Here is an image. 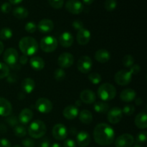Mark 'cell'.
Listing matches in <instances>:
<instances>
[{
	"instance_id": "56",
	"label": "cell",
	"mask_w": 147,
	"mask_h": 147,
	"mask_svg": "<svg viewBox=\"0 0 147 147\" xmlns=\"http://www.w3.org/2000/svg\"><path fill=\"white\" fill-rule=\"evenodd\" d=\"M50 147H61V146H60V144L58 143H53V144L50 145Z\"/></svg>"
},
{
	"instance_id": "52",
	"label": "cell",
	"mask_w": 147,
	"mask_h": 147,
	"mask_svg": "<svg viewBox=\"0 0 147 147\" xmlns=\"http://www.w3.org/2000/svg\"><path fill=\"white\" fill-rule=\"evenodd\" d=\"M142 102H143V100H142L141 98H135V103H136L137 106H140V105H142Z\"/></svg>"
},
{
	"instance_id": "12",
	"label": "cell",
	"mask_w": 147,
	"mask_h": 147,
	"mask_svg": "<svg viewBox=\"0 0 147 147\" xmlns=\"http://www.w3.org/2000/svg\"><path fill=\"white\" fill-rule=\"evenodd\" d=\"M123 117L122 109L119 107H114L109 110L107 113V119L112 124H116L119 123Z\"/></svg>"
},
{
	"instance_id": "40",
	"label": "cell",
	"mask_w": 147,
	"mask_h": 147,
	"mask_svg": "<svg viewBox=\"0 0 147 147\" xmlns=\"http://www.w3.org/2000/svg\"><path fill=\"white\" fill-rule=\"evenodd\" d=\"M122 112L124 113L126 116H131L134 114L135 112V108L133 105L131 104H128L123 106V109H122Z\"/></svg>"
},
{
	"instance_id": "21",
	"label": "cell",
	"mask_w": 147,
	"mask_h": 147,
	"mask_svg": "<svg viewBox=\"0 0 147 147\" xmlns=\"http://www.w3.org/2000/svg\"><path fill=\"white\" fill-rule=\"evenodd\" d=\"M33 118V112L30 109H24L21 111L18 117V121L22 125L27 124Z\"/></svg>"
},
{
	"instance_id": "47",
	"label": "cell",
	"mask_w": 147,
	"mask_h": 147,
	"mask_svg": "<svg viewBox=\"0 0 147 147\" xmlns=\"http://www.w3.org/2000/svg\"><path fill=\"white\" fill-rule=\"evenodd\" d=\"M141 70V67L139 65H133L131 67H130V70L129 71L131 72V73L133 75H137L138 73L140 72Z\"/></svg>"
},
{
	"instance_id": "32",
	"label": "cell",
	"mask_w": 147,
	"mask_h": 147,
	"mask_svg": "<svg viewBox=\"0 0 147 147\" xmlns=\"http://www.w3.org/2000/svg\"><path fill=\"white\" fill-rule=\"evenodd\" d=\"M12 31L9 27H4L0 30V39L2 40H8L12 37Z\"/></svg>"
},
{
	"instance_id": "39",
	"label": "cell",
	"mask_w": 147,
	"mask_h": 147,
	"mask_svg": "<svg viewBox=\"0 0 147 147\" xmlns=\"http://www.w3.org/2000/svg\"><path fill=\"white\" fill-rule=\"evenodd\" d=\"M47 1L50 5L56 9H61L64 4V0H47Z\"/></svg>"
},
{
	"instance_id": "16",
	"label": "cell",
	"mask_w": 147,
	"mask_h": 147,
	"mask_svg": "<svg viewBox=\"0 0 147 147\" xmlns=\"http://www.w3.org/2000/svg\"><path fill=\"white\" fill-rule=\"evenodd\" d=\"M37 27L40 32L43 33V34H47V33L51 32L53 30V29H54V23L51 20L43 19L41 21H40Z\"/></svg>"
},
{
	"instance_id": "23",
	"label": "cell",
	"mask_w": 147,
	"mask_h": 147,
	"mask_svg": "<svg viewBox=\"0 0 147 147\" xmlns=\"http://www.w3.org/2000/svg\"><path fill=\"white\" fill-rule=\"evenodd\" d=\"M136 96V93L134 90L131 88H126L121 91L120 94V98L121 99L122 101L129 103L135 100Z\"/></svg>"
},
{
	"instance_id": "41",
	"label": "cell",
	"mask_w": 147,
	"mask_h": 147,
	"mask_svg": "<svg viewBox=\"0 0 147 147\" xmlns=\"http://www.w3.org/2000/svg\"><path fill=\"white\" fill-rule=\"evenodd\" d=\"M24 28H25V30L27 32L34 33L35 32L36 30H37V27L34 22H28L25 24Z\"/></svg>"
},
{
	"instance_id": "4",
	"label": "cell",
	"mask_w": 147,
	"mask_h": 147,
	"mask_svg": "<svg viewBox=\"0 0 147 147\" xmlns=\"http://www.w3.org/2000/svg\"><path fill=\"white\" fill-rule=\"evenodd\" d=\"M98 96L103 101H109L114 98L116 96V89L111 83H106L98 88Z\"/></svg>"
},
{
	"instance_id": "18",
	"label": "cell",
	"mask_w": 147,
	"mask_h": 147,
	"mask_svg": "<svg viewBox=\"0 0 147 147\" xmlns=\"http://www.w3.org/2000/svg\"><path fill=\"white\" fill-rule=\"evenodd\" d=\"M77 144L80 147H87L90 143V136L86 131L79 132L76 137Z\"/></svg>"
},
{
	"instance_id": "7",
	"label": "cell",
	"mask_w": 147,
	"mask_h": 147,
	"mask_svg": "<svg viewBox=\"0 0 147 147\" xmlns=\"http://www.w3.org/2000/svg\"><path fill=\"white\" fill-rule=\"evenodd\" d=\"M19 59V54L17 50L14 48H8L6 50L3 55V60L6 65L9 67H13L17 64Z\"/></svg>"
},
{
	"instance_id": "36",
	"label": "cell",
	"mask_w": 147,
	"mask_h": 147,
	"mask_svg": "<svg viewBox=\"0 0 147 147\" xmlns=\"http://www.w3.org/2000/svg\"><path fill=\"white\" fill-rule=\"evenodd\" d=\"M123 65L126 67H131L134 63V58L131 55H126L122 60Z\"/></svg>"
},
{
	"instance_id": "13",
	"label": "cell",
	"mask_w": 147,
	"mask_h": 147,
	"mask_svg": "<svg viewBox=\"0 0 147 147\" xmlns=\"http://www.w3.org/2000/svg\"><path fill=\"white\" fill-rule=\"evenodd\" d=\"M65 9L73 14H79L83 11V4L78 0H68L65 3Z\"/></svg>"
},
{
	"instance_id": "46",
	"label": "cell",
	"mask_w": 147,
	"mask_h": 147,
	"mask_svg": "<svg viewBox=\"0 0 147 147\" xmlns=\"http://www.w3.org/2000/svg\"><path fill=\"white\" fill-rule=\"evenodd\" d=\"M63 146L64 147H76L77 144H76V142L71 139H68L65 140L63 144Z\"/></svg>"
},
{
	"instance_id": "25",
	"label": "cell",
	"mask_w": 147,
	"mask_h": 147,
	"mask_svg": "<svg viewBox=\"0 0 147 147\" xmlns=\"http://www.w3.org/2000/svg\"><path fill=\"white\" fill-rule=\"evenodd\" d=\"M134 123L137 128L140 129H145L147 128V115L144 112L139 113L135 117Z\"/></svg>"
},
{
	"instance_id": "11",
	"label": "cell",
	"mask_w": 147,
	"mask_h": 147,
	"mask_svg": "<svg viewBox=\"0 0 147 147\" xmlns=\"http://www.w3.org/2000/svg\"><path fill=\"white\" fill-rule=\"evenodd\" d=\"M53 136L56 140L62 141L64 140L67 138V130L64 124L62 123H57L55 124L53 128L52 131Z\"/></svg>"
},
{
	"instance_id": "33",
	"label": "cell",
	"mask_w": 147,
	"mask_h": 147,
	"mask_svg": "<svg viewBox=\"0 0 147 147\" xmlns=\"http://www.w3.org/2000/svg\"><path fill=\"white\" fill-rule=\"evenodd\" d=\"M88 80L94 85L99 84L102 80V77L100 76V75L98 73H90V74L88 75Z\"/></svg>"
},
{
	"instance_id": "30",
	"label": "cell",
	"mask_w": 147,
	"mask_h": 147,
	"mask_svg": "<svg viewBox=\"0 0 147 147\" xmlns=\"http://www.w3.org/2000/svg\"><path fill=\"white\" fill-rule=\"evenodd\" d=\"M94 111L98 113H106L109 110V105L106 101H98L95 103Z\"/></svg>"
},
{
	"instance_id": "53",
	"label": "cell",
	"mask_w": 147,
	"mask_h": 147,
	"mask_svg": "<svg viewBox=\"0 0 147 147\" xmlns=\"http://www.w3.org/2000/svg\"><path fill=\"white\" fill-rule=\"evenodd\" d=\"M11 4H19L23 1V0H9Z\"/></svg>"
},
{
	"instance_id": "37",
	"label": "cell",
	"mask_w": 147,
	"mask_h": 147,
	"mask_svg": "<svg viewBox=\"0 0 147 147\" xmlns=\"http://www.w3.org/2000/svg\"><path fill=\"white\" fill-rule=\"evenodd\" d=\"M104 7L107 11H113L116 8V7H117V1L116 0H106Z\"/></svg>"
},
{
	"instance_id": "55",
	"label": "cell",
	"mask_w": 147,
	"mask_h": 147,
	"mask_svg": "<svg viewBox=\"0 0 147 147\" xmlns=\"http://www.w3.org/2000/svg\"><path fill=\"white\" fill-rule=\"evenodd\" d=\"M4 44H3V42L1 41H0V55L1 54V53H3V51H4Z\"/></svg>"
},
{
	"instance_id": "8",
	"label": "cell",
	"mask_w": 147,
	"mask_h": 147,
	"mask_svg": "<svg viewBox=\"0 0 147 147\" xmlns=\"http://www.w3.org/2000/svg\"><path fill=\"white\" fill-rule=\"evenodd\" d=\"M78 70L82 73H88L90 71L93 66V62L91 58L87 55L82 56L78 61Z\"/></svg>"
},
{
	"instance_id": "19",
	"label": "cell",
	"mask_w": 147,
	"mask_h": 147,
	"mask_svg": "<svg viewBox=\"0 0 147 147\" xmlns=\"http://www.w3.org/2000/svg\"><path fill=\"white\" fill-rule=\"evenodd\" d=\"M80 98L86 104H92L96 101V94L93 90L86 89L80 93Z\"/></svg>"
},
{
	"instance_id": "31",
	"label": "cell",
	"mask_w": 147,
	"mask_h": 147,
	"mask_svg": "<svg viewBox=\"0 0 147 147\" xmlns=\"http://www.w3.org/2000/svg\"><path fill=\"white\" fill-rule=\"evenodd\" d=\"M14 134L17 137L22 138L24 137L27 134V129L22 124H18L13 128Z\"/></svg>"
},
{
	"instance_id": "43",
	"label": "cell",
	"mask_w": 147,
	"mask_h": 147,
	"mask_svg": "<svg viewBox=\"0 0 147 147\" xmlns=\"http://www.w3.org/2000/svg\"><path fill=\"white\" fill-rule=\"evenodd\" d=\"M11 9V4L9 2H4V4H1V12L4 14H7L9 12Z\"/></svg>"
},
{
	"instance_id": "22",
	"label": "cell",
	"mask_w": 147,
	"mask_h": 147,
	"mask_svg": "<svg viewBox=\"0 0 147 147\" xmlns=\"http://www.w3.org/2000/svg\"><path fill=\"white\" fill-rule=\"evenodd\" d=\"M74 42V38L72 34L68 32H65L59 38V42L63 47H71Z\"/></svg>"
},
{
	"instance_id": "9",
	"label": "cell",
	"mask_w": 147,
	"mask_h": 147,
	"mask_svg": "<svg viewBox=\"0 0 147 147\" xmlns=\"http://www.w3.org/2000/svg\"><path fill=\"white\" fill-rule=\"evenodd\" d=\"M35 108L42 113H48L53 110V105L50 100L45 98H40L35 103Z\"/></svg>"
},
{
	"instance_id": "48",
	"label": "cell",
	"mask_w": 147,
	"mask_h": 147,
	"mask_svg": "<svg viewBox=\"0 0 147 147\" xmlns=\"http://www.w3.org/2000/svg\"><path fill=\"white\" fill-rule=\"evenodd\" d=\"M0 147H11V142L7 139H0Z\"/></svg>"
},
{
	"instance_id": "1",
	"label": "cell",
	"mask_w": 147,
	"mask_h": 147,
	"mask_svg": "<svg viewBox=\"0 0 147 147\" xmlns=\"http://www.w3.org/2000/svg\"><path fill=\"white\" fill-rule=\"evenodd\" d=\"M93 137L96 143L100 146H109L114 141L115 132L110 125L106 123H98L93 130Z\"/></svg>"
},
{
	"instance_id": "15",
	"label": "cell",
	"mask_w": 147,
	"mask_h": 147,
	"mask_svg": "<svg viewBox=\"0 0 147 147\" xmlns=\"http://www.w3.org/2000/svg\"><path fill=\"white\" fill-rule=\"evenodd\" d=\"M90 32L87 29L83 27L81 30H78L76 36V40H77L78 43L80 45H86L90 42Z\"/></svg>"
},
{
	"instance_id": "5",
	"label": "cell",
	"mask_w": 147,
	"mask_h": 147,
	"mask_svg": "<svg viewBox=\"0 0 147 147\" xmlns=\"http://www.w3.org/2000/svg\"><path fill=\"white\" fill-rule=\"evenodd\" d=\"M58 42L57 39L51 35H47L42 38L40 40V46L45 53H53L57 47Z\"/></svg>"
},
{
	"instance_id": "26",
	"label": "cell",
	"mask_w": 147,
	"mask_h": 147,
	"mask_svg": "<svg viewBox=\"0 0 147 147\" xmlns=\"http://www.w3.org/2000/svg\"><path fill=\"white\" fill-rule=\"evenodd\" d=\"M30 64L34 70H41L45 67V61L39 56L32 57L30 60Z\"/></svg>"
},
{
	"instance_id": "49",
	"label": "cell",
	"mask_w": 147,
	"mask_h": 147,
	"mask_svg": "<svg viewBox=\"0 0 147 147\" xmlns=\"http://www.w3.org/2000/svg\"><path fill=\"white\" fill-rule=\"evenodd\" d=\"M50 142L47 139H44V140H42L41 142H40V147H50Z\"/></svg>"
},
{
	"instance_id": "58",
	"label": "cell",
	"mask_w": 147,
	"mask_h": 147,
	"mask_svg": "<svg viewBox=\"0 0 147 147\" xmlns=\"http://www.w3.org/2000/svg\"><path fill=\"white\" fill-rule=\"evenodd\" d=\"M13 147H21V146H19V145H15V146H14Z\"/></svg>"
},
{
	"instance_id": "27",
	"label": "cell",
	"mask_w": 147,
	"mask_h": 147,
	"mask_svg": "<svg viewBox=\"0 0 147 147\" xmlns=\"http://www.w3.org/2000/svg\"><path fill=\"white\" fill-rule=\"evenodd\" d=\"M21 87L25 93H31L35 88V83L33 79L30 78H26L22 82Z\"/></svg>"
},
{
	"instance_id": "14",
	"label": "cell",
	"mask_w": 147,
	"mask_h": 147,
	"mask_svg": "<svg viewBox=\"0 0 147 147\" xmlns=\"http://www.w3.org/2000/svg\"><path fill=\"white\" fill-rule=\"evenodd\" d=\"M74 63V57L69 53H64L60 55L57 59V64L62 68H68L71 67Z\"/></svg>"
},
{
	"instance_id": "57",
	"label": "cell",
	"mask_w": 147,
	"mask_h": 147,
	"mask_svg": "<svg viewBox=\"0 0 147 147\" xmlns=\"http://www.w3.org/2000/svg\"><path fill=\"white\" fill-rule=\"evenodd\" d=\"M134 147H143V146H140V145H136V146H134Z\"/></svg>"
},
{
	"instance_id": "50",
	"label": "cell",
	"mask_w": 147,
	"mask_h": 147,
	"mask_svg": "<svg viewBox=\"0 0 147 147\" xmlns=\"http://www.w3.org/2000/svg\"><path fill=\"white\" fill-rule=\"evenodd\" d=\"M20 64L22 65H25L26 63H27V61H28V58H27V56L24 55H22L21 57H20Z\"/></svg>"
},
{
	"instance_id": "3",
	"label": "cell",
	"mask_w": 147,
	"mask_h": 147,
	"mask_svg": "<svg viewBox=\"0 0 147 147\" xmlns=\"http://www.w3.org/2000/svg\"><path fill=\"white\" fill-rule=\"evenodd\" d=\"M27 131L33 139H40L46 134L47 128L44 122L40 120H35L30 123Z\"/></svg>"
},
{
	"instance_id": "38",
	"label": "cell",
	"mask_w": 147,
	"mask_h": 147,
	"mask_svg": "<svg viewBox=\"0 0 147 147\" xmlns=\"http://www.w3.org/2000/svg\"><path fill=\"white\" fill-rule=\"evenodd\" d=\"M6 121L12 128H14V126L19 124L18 118H17V116H13V115H10V116H7V118L6 119Z\"/></svg>"
},
{
	"instance_id": "10",
	"label": "cell",
	"mask_w": 147,
	"mask_h": 147,
	"mask_svg": "<svg viewBox=\"0 0 147 147\" xmlns=\"http://www.w3.org/2000/svg\"><path fill=\"white\" fill-rule=\"evenodd\" d=\"M134 143V138L129 134L119 136L115 141L116 147H131Z\"/></svg>"
},
{
	"instance_id": "24",
	"label": "cell",
	"mask_w": 147,
	"mask_h": 147,
	"mask_svg": "<svg viewBox=\"0 0 147 147\" xmlns=\"http://www.w3.org/2000/svg\"><path fill=\"white\" fill-rule=\"evenodd\" d=\"M110 58V53L106 49H100L95 53V59L100 63H107Z\"/></svg>"
},
{
	"instance_id": "34",
	"label": "cell",
	"mask_w": 147,
	"mask_h": 147,
	"mask_svg": "<svg viewBox=\"0 0 147 147\" xmlns=\"http://www.w3.org/2000/svg\"><path fill=\"white\" fill-rule=\"evenodd\" d=\"M9 74V67L5 63L0 62V79L7 78Z\"/></svg>"
},
{
	"instance_id": "17",
	"label": "cell",
	"mask_w": 147,
	"mask_h": 147,
	"mask_svg": "<svg viewBox=\"0 0 147 147\" xmlns=\"http://www.w3.org/2000/svg\"><path fill=\"white\" fill-rule=\"evenodd\" d=\"M12 113L11 103L4 98H0V116L7 117Z\"/></svg>"
},
{
	"instance_id": "29",
	"label": "cell",
	"mask_w": 147,
	"mask_h": 147,
	"mask_svg": "<svg viewBox=\"0 0 147 147\" xmlns=\"http://www.w3.org/2000/svg\"><path fill=\"white\" fill-rule=\"evenodd\" d=\"M28 10L23 7H17L13 10V15L17 19L22 20L28 17Z\"/></svg>"
},
{
	"instance_id": "45",
	"label": "cell",
	"mask_w": 147,
	"mask_h": 147,
	"mask_svg": "<svg viewBox=\"0 0 147 147\" xmlns=\"http://www.w3.org/2000/svg\"><path fill=\"white\" fill-rule=\"evenodd\" d=\"M72 25L74 27L75 30H78V31L83 28V23L80 20H75L73 24H72Z\"/></svg>"
},
{
	"instance_id": "20",
	"label": "cell",
	"mask_w": 147,
	"mask_h": 147,
	"mask_svg": "<svg viewBox=\"0 0 147 147\" xmlns=\"http://www.w3.org/2000/svg\"><path fill=\"white\" fill-rule=\"evenodd\" d=\"M63 114L67 120H73L78 116L79 110L77 106L70 105L65 108L63 111Z\"/></svg>"
},
{
	"instance_id": "6",
	"label": "cell",
	"mask_w": 147,
	"mask_h": 147,
	"mask_svg": "<svg viewBox=\"0 0 147 147\" xmlns=\"http://www.w3.org/2000/svg\"><path fill=\"white\" fill-rule=\"evenodd\" d=\"M132 74L129 70H122L115 74L114 80L119 86H127L131 82Z\"/></svg>"
},
{
	"instance_id": "42",
	"label": "cell",
	"mask_w": 147,
	"mask_h": 147,
	"mask_svg": "<svg viewBox=\"0 0 147 147\" xmlns=\"http://www.w3.org/2000/svg\"><path fill=\"white\" fill-rule=\"evenodd\" d=\"M147 140V133L145 131L140 132L136 136V144H144Z\"/></svg>"
},
{
	"instance_id": "28",
	"label": "cell",
	"mask_w": 147,
	"mask_h": 147,
	"mask_svg": "<svg viewBox=\"0 0 147 147\" xmlns=\"http://www.w3.org/2000/svg\"><path fill=\"white\" fill-rule=\"evenodd\" d=\"M79 120L85 124H90L93 121V115L88 110L81 111L79 113Z\"/></svg>"
},
{
	"instance_id": "2",
	"label": "cell",
	"mask_w": 147,
	"mask_h": 147,
	"mask_svg": "<svg viewBox=\"0 0 147 147\" xmlns=\"http://www.w3.org/2000/svg\"><path fill=\"white\" fill-rule=\"evenodd\" d=\"M19 47L22 53L26 56H32L39 49L37 40L32 37H24L19 42Z\"/></svg>"
},
{
	"instance_id": "54",
	"label": "cell",
	"mask_w": 147,
	"mask_h": 147,
	"mask_svg": "<svg viewBox=\"0 0 147 147\" xmlns=\"http://www.w3.org/2000/svg\"><path fill=\"white\" fill-rule=\"evenodd\" d=\"M93 1L94 0H83V2L86 5H90L91 4H93Z\"/></svg>"
},
{
	"instance_id": "44",
	"label": "cell",
	"mask_w": 147,
	"mask_h": 147,
	"mask_svg": "<svg viewBox=\"0 0 147 147\" xmlns=\"http://www.w3.org/2000/svg\"><path fill=\"white\" fill-rule=\"evenodd\" d=\"M22 144L24 147H34V144H35L34 140H32V139H30V138L24 139L22 142Z\"/></svg>"
},
{
	"instance_id": "51",
	"label": "cell",
	"mask_w": 147,
	"mask_h": 147,
	"mask_svg": "<svg viewBox=\"0 0 147 147\" xmlns=\"http://www.w3.org/2000/svg\"><path fill=\"white\" fill-rule=\"evenodd\" d=\"M17 80V78L16 76H14L12 74H9L7 76V81L9 82V83H14Z\"/></svg>"
},
{
	"instance_id": "35",
	"label": "cell",
	"mask_w": 147,
	"mask_h": 147,
	"mask_svg": "<svg viewBox=\"0 0 147 147\" xmlns=\"http://www.w3.org/2000/svg\"><path fill=\"white\" fill-rule=\"evenodd\" d=\"M65 78V72L63 68H57L54 72V78L57 81H61Z\"/></svg>"
}]
</instances>
